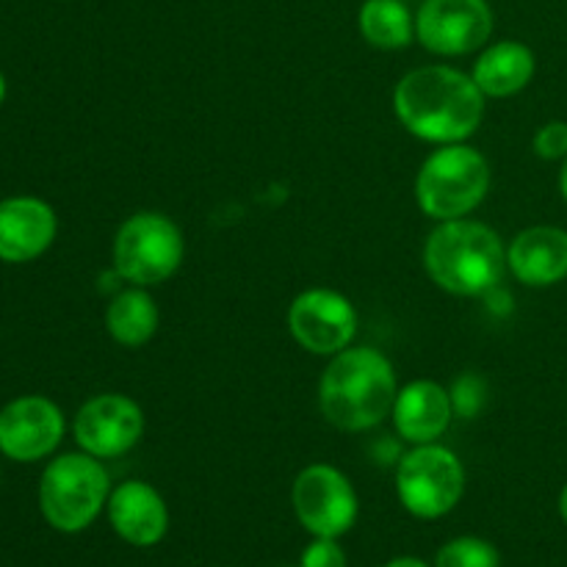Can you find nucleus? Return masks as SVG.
<instances>
[{"label": "nucleus", "mask_w": 567, "mask_h": 567, "mask_svg": "<svg viewBox=\"0 0 567 567\" xmlns=\"http://www.w3.org/2000/svg\"><path fill=\"white\" fill-rule=\"evenodd\" d=\"M393 105L413 136L437 144L463 142L485 116L482 89L452 66H421L404 75Z\"/></svg>", "instance_id": "1"}, {"label": "nucleus", "mask_w": 567, "mask_h": 567, "mask_svg": "<svg viewBox=\"0 0 567 567\" xmlns=\"http://www.w3.org/2000/svg\"><path fill=\"white\" fill-rule=\"evenodd\" d=\"M396 396L391 360L371 347L338 352L319 385L321 413L343 432L377 426L388 413H393Z\"/></svg>", "instance_id": "2"}, {"label": "nucleus", "mask_w": 567, "mask_h": 567, "mask_svg": "<svg viewBox=\"0 0 567 567\" xmlns=\"http://www.w3.org/2000/svg\"><path fill=\"white\" fill-rule=\"evenodd\" d=\"M426 271L446 291L476 297L498 286L507 266V252L496 230L482 221H443L424 249Z\"/></svg>", "instance_id": "3"}, {"label": "nucleus", "mask_w": 567, "mask_h": 567, "mask_svg": "<svg viewBox=\"0 0 567 567\" xmlns=\"http://www.w3.org/2000/svg\"><path fill=\"white\" fill-rule=\"evenodd\" d=\"M491 169L482 153L465 144H449L424 161L415 181L421 210L437 221L463 219L485 199Z\"/></svg>", "instance_id": "4"}, {"label": "nucleus", "mask_w": 567, "mask_h": 567, "mask_svg": "<svg viewBox=\"0 0 567 567\" xmlns=\"http://www.w3.org/2000/svg\"><path fill=\"white\" fill-rule=\"evenodd\" d=\"M109 498V474L92 454H64L44 468L39 507L44 520L64 535L83 532Z\"/></svg>", "instance_id": "5"}, {"label": "nucleus", "mask_w": 567, "mask_h": 567, "mask_svg": "<svg viewBox=\"0 0 567 567\" xmlns=\"http://www.w3.org/2000/svg\"><path fill=\"white\" fill-rule=\"evenodd\" d=\"M396 491L404 507L415 518H441L452 513L465 491L463 463L449 449L435 443H421L396 471Z\"/></svg>", "instance_id": "6"}, {"label": "nucleus", "mask_w": 567, "mask_h": 567, "mask_svg": "<svg viewBox=\"0 0 567 567\" xmlns=\"http://www.w3.org/2000/svg\"><path fill=\"white\" fill-rule=\"evenodd\" d=\"M183 260V236L161 214H136L114 238V266L122 280L155 286L177 271Z\"/></svg>", "instance_id": "7"}, {"label": "nucleus", "mask_w": 567, "mask_h": 567, "mask_svg": "<svg viewBox=\"0 0 567 567\" xmlns=\"http://www.w3.org/2000/svg\"><path fill=\"white\" fill-rule=\"evenodd\" d=\"M299 524L316 537H341L358 518V496L347 476L332 465H310L293 482Z\"/></svg>", "instance_id": "8"}, {"label": "nucleus", "mask_w": 567, "mask_h": 567, "mask_svg": "<svg viewBox=\"0 0 567 567\" xmlns=\"http://www.w3.org/2000/svg\"><path fill=\"white\" fill-rule=\"evenodd\" d=\"M415 31L432 53L463 55L491 39L493 11L487 0H424Z\"/></svg>", "instance_id": "9"}, {"label": "nucleus", "mask_w": 567, "mask_h": 567, "mask_svg": "<svg viewBox=\"0 0 567 567\" xmlns=\"http://www.w3.org/2000/svg\"><path fill=\"white\" fill-rule=\"evenodd\" d=\"M288 327L308 352L338 354L358 332V313L341 293L330 288H310L293 299Z\"/></svg>", "instance_id": "10"}, {"label": "nucleus", "mask_w": 567, "mask_h": 567, "mask_svg": "<svg viewBox=\"0 0 567 567\" xmlns=\"http://www.w3.org/2000/svg\"><path fill=\"white\" fill-rule=\"evenodd\" d=\"M144 432V415L136 402L120 393L94 396L78 410L75 441L86 454L100 460L131 452Z\"/></svg>", "instance_id": "11"}, {"label": "nucleus", "mask_w": 567, "mask_h": 567, "mask_svg": "<svg viewBox=\"0 0 567 567\" xmlns=\"http://www.w3.org/2000/svg\"><path fill=\"white\" fill-rule=\"evenodd\" d=\"M64 437V415L50 399L22 396L0 410V452L14 463H33Z\"/></svg>", "instance_id": "12"}, {"label": "nucleus", "mask_w": 567, "mask_h": 567, "mask_svg": "<svg viewBox=\"0 0 567 567\" xmlns=\"http://www.w3.org/2000/svg\"><path fill=\"white\" fill-rule=\"evenodd\" d=\"M55 238V214L37 197H11L0 203V260L28 264Z\"/></svg>", "instance_id": "13"}, {"label": "nucleus", "mask_w": 567, "mask_h": 567, "mask_svg": "<svg viewBox=\"0 0 567 567\" xmlns=\"http://www.w3.org/2000/svg\"><path fill=\"white\" fill-rule=\"evenodd\" d=\"M109 518L116 535L138 548L155 546L169 526L164 498L144 482H125L111 493Z\"/></svg>", "instance_id": "14"}, {"label": "nucleus", "mask_w": 567, "mask_h": 567, "mask_svg": "<svg viewBox=\"0 0 567 567\" xmlns=\"http://www.w3.org/2000/svg\"><path fill=\"white\" fill-rule=\"evenodd\" d=\"M507 264L526 286H554L567 277V233L559 227H529L509 244Z\"/></svg>", "instance_id": "15"}, {"label": "nucleus", "mask_w": 567, "mask_h": 567, "mask_svg": "<svg viewBox=\"0 0 567 567\" xmlns=\"http://www.w3.org/2000/svg\"><path fill=\"white\" fill-rule=\"evenodd\" d=\"M452 396L443 391L437 382L421 380L410 382L393 404V421L404 441L410 443H432L446 432L452 421Z\"/></svg>", "instance_id": "16"}, {"label": "nucleus", "mask_w": 567, "mask_h": 567, "mask_svg": "<svg viewBox=\"0 0 567 567\" xmlns=\"http://www.w3.org/2000/svg\"><path fill=\"white\" fill-rule=\"evenodd\" d=\"M535 75V55L520 42H498L480 55L474 66V81L482 94L509 97L520 92Z\"/></svg>", "instance_id": "17"}, {"label": "nucleus", "mask_w": 567, "mask_h": 567, "mask_svg": "<svg viewBox=\"0 0 567 567\" xmlns=\"http://www.w3.org/2000/svg\"><path fill=\"white\" fill-rule=\"evenodd\" d=\"M105 327L122 347H142L158 330V308L144 291H125L109 305Z\"/></svg>", "instance_id": "18"}, {"label": "nucleus", "mask_w": 567, "mask_h": 567, "mask_svg": "<svg viewBox=\"0 0 567 567\" xmlns=\"http://www.w3.org/2000/svg\"><path fill=\"white\" fill-rule=\"evenodd\" d=\"M360 31L374 48L399 50L413 42L415 22L402 0H365L360 9Z\"/></svg>", "instance_id": "19"}, {"label": "nucleus", "mask_w": 567, "mask_h": 567, "mask_svg": "<svg viewBox=\"0 0 567 567\" xmlns=\"http://www.w3.org/2000/svg\"><path fill=\"white\" fill-rule=\"evenodd\" d=\"M498 551L480 537H457L437 551L435 567H498Z\"/></svg>", "instance_id": "20"}, {"label": "nucleus", "mask_w": 567, "mask_h": 567, "mask_svg": "<svg viewBox=\"0 0 567 567\" xmlns=\"http://www.w3.org/2000/svg\"><path fill=\"white\" fill-rule=\"evenodd\" d=\"M535 153L546 161L567 158V122H548L537 131Z\"/></svg>", "instance_id": "21"}, {"label": "nucleus", "mask_w": 567, "mask_h": 567, "mask_svg": "<svg viewBox=\"0 0 567 567\" xmlns=\"http://www.w3.org/2000/svg\"><path fill=\"white\" fill-rule=\"evenodd\" d=\"M299 567H347V554L341 551V546L332 537H319V540L305 548Z\"/></svg>", "instance_id": "22"}, {"label": "nucleus", "mask_w": 567, "mask_h": 567, "mask_svg": "<svg viewBox=\"0 0 567 567\" xmlns=\"http://www.w3.org/2000/svg\"><path fill=\"white\" fill-rule=\"evenodd\" d=\"M452 404L460 415L471 419L482 404V382L476 380V377H463V380L457 382V388H454Z\"/></svg>", "instance_id": "23"}, {"label": "nucleus", "mask_w": 567, "mask_h": 567, "mask_svg": "<svg viewBox=\"0 0 567 567\" xmlns=\"http://www.w3.org/2000/svg\"><path fill=\"white\" fill-rule=\"evenodd\" d=\"M385 567H426V565L419 563V559H413V557H402V559H393V563H388Z\"/></svg>", "instance_id": "24"}, {"label": "nucleus", "mask_w": 567, "mask_h": 567, "mask_svg": "<svg viewBox=\"0 0 567 567\" xmlns=\"http://www.w3.org/2000/svg\"><path fill=\"white\" fill-rule=\"evenodd\" d=\"M559 188H563V197H565V203H567V158H565V164H563V172H559Z\"/></svg>", "instance_id": "25"}, {"label": "nucleus", "mask_w": 567, "mask_h": 567, "mask_svg": "<svg viewBox=\"0 0 567 567\" xmlns=\"http://www.w3.org/2000/svg\"><path fill=\"white\" fill-rule=\"evenodd\" d=\"M559 513H563V520L567 524V485H565L563 496H559Z\"/></svg>", "instance_id": "26"}, {"label": "nucleus", "mask_w": 567, "mask_h": 567, "mask_svg": "<svg viewBox=\"0 0 567 567\" xmlns=\"http://www.w3.org/2000/svg\"><path fill=\"white\" fill-rule=\"evenodd\" d=\"M6 97V81H3V72H0V103H3Z\"/></svg>", "instance_id": "27"}]
</instances>
